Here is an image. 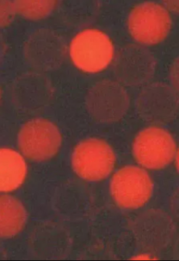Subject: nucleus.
<instances>
[{"label": "nucleus", "mask_w": 179, "mask_h": 261, "mask_svg": "<svg viewBox=\"0 0 179 261\" xmlns=\"http://www.w3.org/2000/svg\"><path fill=\"white\" fill-rule=\"evenodd\" d=\"M113 45L106 34L94 29L78 34L70 46V58L79 69L87 73L105 70L112 62Z\"/></svg>", "instance_id": "f257e3e1"}, {"label": "nucleus", "mask_w": 179, "mask_h": 261, "mask_svg": "<svg viewBox=\"0 0 179 261\" xmlns=\"http://www.w3.org/2000/svg\"><path fill=\"white\" fill-rule=\"evenodd\" d=\"M72 163L73 170L80 177L87 181H99L112 172L116 163L115 154L107 142L88 139L75 147Z\"/></svg>", "instance_id": "f03ea898"}, {"label": "nucleus", "mask_w": 179, "mask_h": 261, "mask_svg": "<svg viewBox=\"0 0 179 261\" xmlns=\"http://www.w3.org/2000/svg\"><path fill=\"white\" fill-rule=\"evenodd\" d=\"M61 143L58 129L47 120L29 122L19 135L20 151L32 161H45L53 158L58 152Z\"/></svg>", "instance_id": "423d86ee"}, {"label": "nucleus", "mask_w": 179, "mask_h": 261, "mask_svg": "<svg viewBox=\"0 0 179 261\" xmlns=\"http://www.w3.org/2000/svg\"><path fill=\"white\" fill-rule=\"evenodd\" d=\"M25 218L23 206L10 196L0 197V238L15 236L24 226Z\"/></svg>", "instance_id": "1a4fd4ad"}, {"label": "nucleus", "mask_w": 179, "mask_h": 261, "mask_svg": "<svg viewBox=\"0 0 179 261\" xmlns=\"http://www.w3.org/2000/svg\"><path fill=\"white\" fill-rule=\"evenodd\" d=\"M90 112L98 120L112 121L123 115L127 106L126 93L118 85L104 82L90 92L89 99Z\"/></svg>", "instance_id": "0eeeda50"}, {"label": "nucleus", "mask_w": 179, "mask_h": 261, "mask_svg": "<svg viewBox=\"0 0 179 261\" xmlns=\"http://www.w3.org/2000/svg\"><path fill=\"white\" fill-rule=\"evenodd\" d=\"M171 27L168 11L156 3L147 2L136 6L130 14L131 35L142 44L153 45L163 41Z\"/></svg>", "instance_id": "7ed1b4c3"}, {"label": "nucleus", "mask_w": 179, "mask_h": 261, "mask_svg": "<svg viewBox=\"0 0 179 261\" xmlns=\"http://www.w3.org/2000/svg\"><path fill=\"white\" fill-rule=\"evenodd\" d=\"M23 158L12 149H0V192L15 191L21 185L27 175Z\"/></svg>", "instance_id": "6e6552de"}, {"label": "nucleus", "mask_w": 179, "mask_h": 261, "mask_svg": "<svg viewBox=\"0 0 179 261\" xmlns=\"http://www.w3.org/2000/svg\"><path fill=\"white\" fill-rule=\"evenodd\" d=\"M133 155L145 168L162 169L174 160L177 146L172 136L164 129L150 127L136 136L133 144Z\"/></svg>", "instance_id": "20e7f679"}, {"label": "nucleus", "mask_w": 179, "mask_h": 261, "mask_svg": "<svg viewBox=\"0 0 179 261\" xmlns=\"http://www.w3.org/2000/svg\"><path fill=\"white\" fill-rule=\"evenodd\" d=\"M111 193L119 206L137 208L149 200L152 191L149 176L143 169L126 166L119 169L111 181Z\"/></svg>", "instance_id": "39448f33"}]
</instances>
